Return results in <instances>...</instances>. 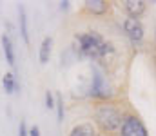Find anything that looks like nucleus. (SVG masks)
<instances>
[{"label":"nucleus","mask_w":156,"mask_h":136,"mask_svg":"<svg viewBox=\"0 0 156 136\" xmlns=\"http://www.w3.org/2000/svg\"><path fill=\"white\" fill-rule=\"evenodd\" d=\"M129 103H125L122 98L111 102H93L91 103V120L100 136H116L125 111Z\"/></svg>","instance_id":"nucleus-1"},{"label":"nucleus","mask_w":156,"mask_h":136,"mask_svg":"<svg viewBox=\"0 0 156 136\" xmlns=\"http://www.w3.org/2000/svg\"><path fill=\"white\" fill-rule=\"evenodd\" d=\"M120 98V91L115 85V80L102 71L96 64L91 62L89 65V87H87V100L93 102H111Z\"/></svg>","instance_id":"nucleus-2"},{"label":"nucleus","mask_w":156,"mask_h":136,"mask_svg":"<svg viewBox=\"0 0 156 136\" xmlns=\"http://www.w3.org/2000/svg\"><path fill=\"white\" fill-rule=\"evenodd\" d=\"M105 37L96 31V29H83V31H76L73 35V42L69 45V49L75 53L78 60H91L96 62L102 47L105 44Z\"/></svg>","instance_id":"nucleus-3"},{"label":"nucleus","mask_w":156,"mask_h":136,"mask_svg":"<svg viewBox=\"0 0 156 136\" xmlns=\"http://www.w3.org/2000/svg\"><path fill=\"white\" fill-rule=\"evenodd\" d=\"M116 136H149V129L144 124L142 116L129 105L122 122V127L118 131Z\"/></svg>","instance_id":"nucleus-4"},{"label":"nucleus","mask_w":156,"mask_h":136,"mask_svg":"<svg viewBox=\"0 0 156 136\" xmlns=\"http://www.w3.org/2000/svg\"><path fill=\"white\" fill-rule=\"evenodd\" d=\"M122 31H123L125 38L129 40V44L133 47H142L144 45V42H145V26H144L142 20L125 16L122 20Z\"/></svg>","instance_id":"nucleus-5"},{"label":"nucleus","mask_w":156,"mask_h":136,"mask_svg":"<svg viewBox=\"0 0 156 136\" xmlns=\"http://www.w3.org/2000/svg\"><path fill=\"white\" fill-rule=\"evenodd\" d=\"M113 9V2L107 0H85L82 4V13L87 16H107Z\"/></svg>","instance_id":"nucleus-6"},{"label":"nucleus","mask_w":156,"mask_h":136,"mask_svg":"<svg viewBox=\"0 0 156 136\" xmlns=\"http://www.w3.org/2000/svg\"><path fill=\"white\" fill-rule=\"evenodd\" d=\"M118 4H120V9L125 13V16L138 18V20H142V16L147 11V5H149V2H145V0H122Z\"/></svg>","instance_id":"nucleus-7"},{"label":"nucleus","mask_w":156,"mask_h":136,"mask_svg":"<svg viewBox=\"0 0 156 136\" xmlns=\"http://www.w3.org/2000/svg\"><path fill=\"white\" fill-rule=\"evenodd\" d=\"M0 45H2V51H4V56H5V62L11 69H16V56H15V47H13V38L7 35V33H2L0 37Z\"/></svg>","instance_id":"nucleus-8"},{"label":"nucleus","mask_w":156,"mask_h":136,"mask_svg":"<svg viewBox=\"0 0 156 136\" xmlns=\"http://www.w3.org/2000/svg\"><path fill=\"white\" fill-rule=\"evenodd\" d=\"M16 11H18V33H20V37H22L24 44L29 45V44H31V37H29V27H27V15H26V7H24L22 4H18Z\"/></svg>","instance_id":"nucleus-9"},{"label":"nucleus","mask_w":156,"mask_h":136,"mask_svg":"<svg viewBox=\"0 0 156 136\" xmlns=\"http://www.w3.org/2000/svg\"><path fill=\"white\" fill-rule=\"evenodd\" d=\"M67 136H100V134H98L93 122H80V124L71 127Z\"/></svg>","instance_id":"nucleus-10"},{"label":"nucleus","mask_w":156,"mask_h":136,"mask_svg":"<svg viewBox=\"0 0 156 136\" xmlns=\"http://www.w3.org/2000/svg\"><path fill=\"white\" fill-rule=\"evenodd\" d=\"M2 87L5 94H20V82L16 80L15 73H4L2 76Z\"/></svg>","instance_id":"nucleus-11"},{"label":"nucleus","mask_w":156,"mask_h":136,"mask_svg":"<svg viewBox=\"0 0 156 136\" xmlns=\"http://www.w3.org/2000/svg\"><path fill=\"white\" fill-rule=\"evenodd\" d=\"M51 53H53V37H44V40H42V44L38 47V60L42 65L49 64Z\"/></svg>","instance_id":"nucleus-12"},{"label":"nucleus","mask_w":156,"mask_h":136,"mask_svg":"<svg viewBox=\"0 0 156 136\" xmlns=\"http://www.w3.org/2000/svg\"><path fill=\"white\" fill-rule=\"evenodd\" d=\"M56 96V103H55V109H56V122L62 124L64 118H66V103H64V96L62 94H55Z\"/></svg>","instance_id":"nucleus-13"},{"label":"nucleus","mask_w":156,"mask_h":136,"mask_svg":"<svg viewBox=\"0 0 156 136\" xmlns=\"http://www.w3.org/2000/svg\"><path fill=\"white\" fill-rule=\"evenodd\" d=\"M44 103H45V109H47V111H53V109H55L56 96H55V92H53L51 89L45 91V94H44Z\"/></svg>","instance_id":"nucleus-14"},{"label":"nucleus","mask_w":156,"mask_h":136,"mask_svg":"<svg viewBox=\"0 0 156 136\" xmlns=\"http://www.w3.org/2000/svg\"><path fill=\"white\" fill-rule=\"evenodd\" d=\"M18 136H29V127H27L26 120H20V124H18Z\"/></svg>","instance_id":"nucleus-15"},{"label":"nucleus","mask_w":156,"mask_h":136,"mask_svg":"<svg viewBox=\"0 0 156 136\" xmlns=\"http://www.w3.org/2000/svg\"><path fill=\"white\" fill-rule=\"evenodd\" d=\"M58 7H60L62 13H67V11L71 9V2H69V0H62V2H58Z\"/></svg>","instance_id":"nucleus-16"},{"label":"nucleus","mask_w":156,"mask_h":136,"mask_svg":"<svg viewBox=\"0 0 156 136\" xmlns=\"http://www.w3.org/2000/svg\"><path fill=\"white\" fill-rule=\"evenodd\" d=\"M29 136H42V134H40V127H38V125L29 127Z\"/></svg>","instance_id":"nucleus-17"},{"label":"nucleus","mask_w":156,"mask_h":136,"mask_svg":"<svg viewBox=\"0 0 156 136\" xmlns=\"http://www.w3.org/2000/svg\"><path fill=\"white\" fill-rule=\"evenodd\" d=\"M154 51H156V27H154Z\"/></svg>","instance_id":"nucleus-18"}]
</instances>
